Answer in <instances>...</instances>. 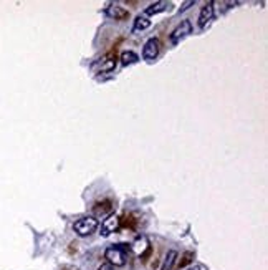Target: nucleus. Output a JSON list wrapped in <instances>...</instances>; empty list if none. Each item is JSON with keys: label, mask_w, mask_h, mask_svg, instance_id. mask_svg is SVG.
Masks as SVG:
<instances>
[{"label": "nucleus", "mask_w": 268, "mask_h": 270, "mask_svg": "<svg viewBox=\"0 0 268 270\" xmlns=\"http://www.w3.org/2000/svg\"><path fill=\"white\" fill-rule=\"evenodd\" d=\"M128 254L129 250L124 244H115L104 250V259L113 267H124L126 262H128Z\"/></svg>", "instance_id": "1"}, {"label": "nucleus", "mask_w": 268, "mask_h": 270, "mask_svg": "<svg viewBox=\"0 0 268 270\" xmlns=\"http://www.w3.org/2000/svg\"><path fill=\"white\" fill-rule=\"evenodd\" d=\"M98 270H116V269L113 267V265H110V264H103Z\"/></svg>", "instance_id": "14"}, {"label": "nucleus", "mask_w": 268, "mask_h": 270, "mask_svg": "<svg viewBox=\"0 0 268 270\" xmlns=\"http://www.w3.org/2000/svg\"><path fill=\"white\" fill-rule=\"evenodd\" d=\"M139 60V57L136 55L134 52H122L121 53V63L122 65H133V63H136Z\"/></svg>", "instance_id": "13"}, {"label": "nucleus", "mask_w": 268, "mask_h": 270, "mask_svg": "<svg viewBox=\"0 0 268 270\" xmlns=\"http://www.w3.org/2000/svg\"><path fill=\"white\" fill-rule=\"evenodd\" d=\"M118 229H119V217L115 216V214H110V216L103 221L101 232H99V234L103 237H108L110 234H113V232H116Z\"/></svg>", "instance_id": "4"}, {"label": "nucleus", "mask_w": 268, "mask_h": 270, "mask_svg": "<svg viewBox=\"0 0 268 270\" xmlns=\"http://www.w3.org/2000/svg\"><path fill=\"white\" fill-rule=\"evenodd\" d=\"M189 34H192V25H190V22L189 20L180 22V25H177L176 30L171 34V43L172 45L179 43L180 40L185 38V36H187Z\"/></svg>", "instance_id": "3"}, {"label": "nucleus", "mask_w": 268, "mask_h": 270, "mask_svg": "<svg viewBox=\"0 0 268 270\" xmlns=\"http://www.w3.org/2000/svg\"><path fill=\"white\" fill-rule=\"evenodd\" d=\"M177 257H179V254L176 252V250H169L164 259V264H162L161 270H172L174 269V265L177 262Z\"/></svg>", "instance_id": "10"}, {"label": "nucleus", "mask_w": 268, "mask_h": 270, "mask_svg": "<svg viewBox=\"0 0 268 270\" xmlns=\"http://www.w3.org/2000/svg\"><path fill=\"white\" fill-rule=\"evenodd\" d=\"M169 7H171L169 2H162V0H159V2H154L146 8V15H156V13L166 12V10H169Z\"/></svg>", "instance_id": "9"}, {"label": "nucleus", "mask_w": 268, "mask_h": 270, "mask_svg": "<svg viewBox=\"0 0 268 270\" xmlns=\"http://www.w3.org/2000/svg\"><path fill=\"white\" fill-rule=\"evenodd\" d=\"M98 226H99L98 219L93 216H88V217L78 219V221L73 224V229L80 237H88V236H91L93 232H96Z\"/></svg>", "instance_id": "2"}, {"label": "nucleus", "mask_w": 268, "mask_h": 270, "mask_svg": "<svg viewBox=\"0 0 268 270\" xmlns=\"http://www.w3.org/2000/svg\"><path fill=\"white\" fill-rule=\"evenodd\" d=\"M149 25H151V20L144 15H139V17H136L133 29L134 30H146V29H149Z\"/></svg>", "instance_id": "12"}, {"label": "nucleus", "mask_w": 268, "mask_h": 270, "mask_svg": "<svg viewBox=\"0 0 268 270\" xmlns=\"http://www.w3.org/2000/svg\"><path fill=\"white\" fill-rule=\"evenodd\" d=\"M131 249H133V252L138 255V257H143L144 252H146V250H149V240L146 239V237H139V239H136L133 242Z\"/></svg>", "instance_id": "8"}, {"label": "nucleus", "mask_w": 268, "mask_h": 270, "mask_svg": "<svg viewBox=\"0 0 268 270\" xmlns=\"http://www.w3.org/2000/svg\"><path fill=\"white\" fill-rule=\"evenodd\" d=\"M106 15L110 18H115V20H124V18L129 17V12L126 10L124 7L121 5H116V3H113L106 8Z\"/></svg>", "instance_id": "7"}, {"label": "nucleus", "mask_w": 268, "mask_h": 270, "mask_svg": "<svg viewBox=\"0 0 268 270\" xmlns=\"http://www.w3.org/2000/svg\"><path fill=\"white\" fill-rule=\"evenodd\" d=\"M187 270H201V267H190V269H187Z\"/></svg>", "instance_id": "16"}, {"label": "nucleus", "mask_w": 268, "mask_h": 270, "mask_svg": "<svg viewBox=\"0 0 268 270\" xmlns=\"http://www.w3.org/2000/svg\"><path fill=\"white\" fill-rule=\"evenodd\" d=\"M115 67H116V62L113 60L111 57H106V58H103L101 63H99V71L101 73H111L113 70H115Z\"/></svg>", "instance_id": "11"}, {"label": "nucleus", "mask_w": 268, "mask_h": 270, "mask_svg": "<svg viewBox=\"0 0 268 270\" xmlns=\"http://www.w3.org/2000/svg\"><path fill=\"white\" fill-rule=\"evenodd\" d=\"M159 55V40L157 38H149L146 43H144L143 48V58L144 60H156Z\"/></svg>", "instance_id": "5"}, {"label": "nucleus", "mask_w": 268, "mask_h": 270, "mask_svg": "<svg viewBox=\"0 0 268 270\" xmlns=\"http://www.w3.org/2000/svg\"><path fill=\"white\" fill-rule=\"evenodd\" d=\"M212 20H213V2H208L201 10V15H199V27L204 30Z\"/></svg>", "instance_id": "6"}, {"label": "nucleus", "mask_w": 268, "mask_h": 270, "mask_svg": "<svg viewBox=\"0 0 268 270\" xmlns=\"http://www.w3.org/2000/svg\"><path fill=\"white\" fill-rule=\"evenodd\" d=\"M194 3H195V2H194V0H190V2H187V3H184V7H182V8H180V12H184V10H185V8H189V5H194Z\"/></svg>", "instance_id": "15"}]
</instances>
